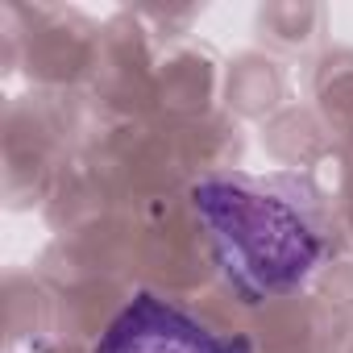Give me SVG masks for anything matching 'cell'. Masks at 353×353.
Returning a JSON list of instances; mask_svg holds the SVG:
<instances>
[{
    "label": "cell",
    "instance_id": "obj_1",
    "mask_svg": "<svg viewBox=\"0 0 353 353\" xmlns=\"http://www.w3.org/2000/svg\"><path fill=\"white\" fill-rule=\"evenodd\" d=\"M192 200L225 283L250 303L295 291L324 258V241L307 216L254 183L204 179Z\"/></svg>",
    "mask_w": 353,
    "mask_h": 353
},
{
    "label": "cell",
    "instance_id": "obj_2",
    "mask_svg": "<svg viewBox=\"0 0 353 353\" xmlns=\"http://www.w3.org/2000/svg\"><path fill=\"white\" fill-rule=\"evenodd\" d=\"M96 353H250V341L221 336L158 295H137L104 328Z\"/></svg>",
    "mask_w": 353,
    "mask_h": 353
}]
</instances>
